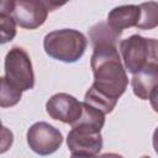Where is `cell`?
Listing matches in <instances>:
<instances>
[{"instance_id":"obj_1","label":"cell","mask_w":158,"mask_h":158,"mask_svg":"<svg viewBox=\"0 0 158 158\" xmlns=\"http://www.w3.org/2000/svg\"><path fill=\"white\" fill-rule=\"evenodd\" d=\"M94 74L93 88L112 100H118L125 93L128 79L116 46H98L94 48L91 60Z\"/></svg>"},{"instance_id":"obj_2","label":"cell","mask_w":158,"mask_h":158,"mask_svg":"<svg viewBox=\"0 0 158 158\" xmlns=\"http://www.w3.org/2000/svg\"><path fill=\"white\" fill-rule=\"evenodd\" d=\"M88 46L85 36L73 28L56 30L44 36L43 48L53 59L74 63L79 60Z\"/></svg>"},{"instance_id":"obj_3","label":"cell","mask_w":158,"mask_h":158,"mask_svg":"<svg viewBox=\"0 0 158 158\" xmlns=\"http://www.w3.org/2000/svg\"><path fill=\"white\" fill-rule=\"evenodd\" d=\"M62 5L63 4L54 1L42 0H4L0 4V11L10 14L16 25L20 27L35 30L44 23L48 11H53Z\"/></svg>"},{"instance_id":"obj_4","label":"cell","mask_w":158,"mask_h":158,"mask_svg":"<svg viewBox=\"0 0 158 158\" xmlns=\"http://www.w3.org/2000/svg\"><path fill=\"white\" fill-rule=\"evenodd\" d=\"M120 52L126 69L132 74L151 64L158 65V41L156 38L132 35L120 42Z\"/></svg>"},{"instance_id":"obj_5","label":"cell","mask_w":158,"mask_h":158,"mask_svg":"<svg viewBox=\"0 0 158 158\" xmlns=\"http://www.w3.org/2000/svg\"><path fill=\"white\" fill-rule=\"evenodd\" d=\"M5 79L21 91L35 85V74L28 53L21 47H12L5 57Z\"/></svg>"},{"instance_id":"obj_6","label":"cell","mask_w":158,"mask_h":158,"mask_svg":"<svg viewBox=\"0 0 158 158\" xmlns=\"http://www.w3.org/2000/svg\"><path fill=\"white\" fill-rule=\"evenodd\" d=\"M27 143L35 153L40 156H48L60 147L63 143V136L58 128L47 122L40 121L28 128Z\"/></svg>"},{"instance_id":"obj_7","label":"cell","mask_w":158,"mask_h":158,"mask_svg":"<svg viewBox=\"0 0 158 158\" xmlns=\"http://www.w3.org/2000/svg\"><path fill=\"white\" fill-rule=\"evenodd\" d=\"M46 111L53 120L73 125L81 116L83 102L67 93H58L46 102Z\"/></svg>"},{"instance_id":"obj_8","label":"cell","mask_w":158,"mask_h":158,"mask_svg":"<svg viewBox=\"0 0 158 158\" xmlns=\"http://www.w3.org/2000/svg\"><path fill=\"white\" fill-rule=\"evenodd\" d=\"M67 144L72 154L96 156L102 148V137L100 133L72 128L67 137Z\"/></svg>"},{"instance_id":"obj_9","label":"cell","mask_w":158,"mask_h":158,"mask_svg":"<svg viewBox=\"0 0 158 158\" xmlns=\"http://www.w3.org/2000/svg\"><path fill=\"white\" fill-rule=\"evenodd\" d=\"M131 85L136 96L141 100H148L153 89L158 85V65L151 64L133 74Z\"/></svg>"},{"instance_id":"obj_10","label":"cell","mask_w":158,"mask_h":158,"mask_svg":"<svg viewBox=\"0 0 158 158\" xmlns=\"http://www.w3.org/2000/svg\"><path fill=\"white\" fill-rule=\"evenodd\" d=\"M141 16L138 5H121L114 7L107 15V23L117 30L122 31L128 27H136Z\"/></svg>"},{"instance_id":"obj_11","label":"cell","mask_w":158,"mask_h":158,"mask_svg":"<svg viewBox=\"0 0 158 158\" xmlns=\"http://www.w3.org/2000/svg\"><path fill=\"white\" fill-rule=\"evenodd\" d=\"M105 123V115L99 111L98 109L88 105L86 102H83V112L80 118L72 125V128L100 133L101 128Z\"/></svg>"},{"instance_id":"obj_12","label":"cell","mask_w":158,"mask_h":158,"mask_svg":"<svg viewBox=\"0 0 158 158\" xmlns=\"http://www.w3.org/2000/svg\"><path fill=\"white\" fill-rule=\"evenodd\" d=\"M121 33L122 31L112 28L107 22H99L89 30V38L94 48L104 44L116 46Z\"/></svg>"},{"instance_id":"obj_13","label":"cell","mask_w":158,"mask_h":158,"mask_svg":"<svg viewBox=\"0 0 158 158\" xmlns=\"http://www.w3.org/2000/svg\"><path fill=\"white\" fill-rule=\"evenodd\" d=\"M84 102H86L88 105L98 109L99 111H101L104 115L110 114L115 106H116V100H112L110 98H107L106 95L99 93L96 89H94L93 86H90V89L85 93L84 96Z\"/></svg>"},{"instance_id":"obj_14","label":"cell","mask_w":158,"mask_h":158,"mask_svg":"<svg viewBox=\"0 0 158 158\" xmlns=\"http://www.w3.org/2000/svg\"><path fill=\"white\" fill-rule=\"evenodd\" d=\"M141 10L139 21L137 28L139 30H152L158 26V2L148 1L138 5Z\"/></svg>"},{"instance_id":"obj_15","label":"cell","mask_w":158,"mask_h":158,"mask_svg":"<svg viewBox=\"0 0 158 158\" xmlns=\"http://www.w3.org/2000/svg\"><path fill=\"white\" fill-rule=\"evenodd\" d=\"M22 96V91L11 85L5 77L1 78V90H0V106L10 107L16 105Z\"/></svg>"},{"instance_id":"obj_16","label":"cell","mask_w":158,"mask_h":158,"mask_svg":"<svg viewBox=\"0 0 158 158\" xmlns=\"http://www.w3.org/2000/svg\"><path fill=\"white\" fill-rule=\"evenodd\" d=\"M0 28H1V43L11 41L16 35V22L10 14L0 11Z\"/></svg>"},{"instance_id":"obj_17","label":"cell","mask_w":158,"mask_h":158,"mask_svg":"<svg viewBox=\"0 0 158 158\" xmlns=\"http://www.w3.org/2000/svg\"><path fill=\"white\" fill-rule=\"evenodd\" d=\"M149 101H151V106L153 107V110L156 112H158V85L153 89V91L149 96Z\"/></svg>"},{"instance_id":"obj_18","label":"cell","mask_w":158,"mask_h":158,"mask_svg":"<svg viewBox=\"0 0 158 158\" xmlns=\"http://www.w3.org/2000/svg\"><path fill=\"white\" fill-rule=\"evenodd\" d=\"M153 148H154L156 153L158 154V127L153 132Z\"/></svg>"},{"instance_id":"obj_19","label":"cell","mask_w":158,"mask_h":158,"mask_svg":"<svg viewBox=\"0 0 158 158\" xmlns=\"http://www.w3.org/2000/svg\"><path fill=\"white\" fill-rule=\"evenodd\" d=\"M99 158H123V157L121 154H117V153H104Z\"/></svg>"},{"instance_id":"obj_20","label":"cell","mask_w":158,"mask_h":158,"mask_svg":"<svg viewBox=\"0 0 158 158\" xmlns=\"http://www.w3.org/2000/svg\"><path fill=\"white\" fill-rule=\"evenodd\" d=\"M70 158H99V157L91 154H72Z\"/></svg>"},{"instance_id":"obj_21","label":"cell","mask_w":158,"mask_h":158,"mask_svg":"<svg viewBox=\"0 0 158 158\" xmlns=\"http://www.w3.org/2000/svg\"><path fill=\"white\" fill-rule=\"evenodd\" d=\"M141 158H151V157H148V156H143V157H141Z\"/></svg>"}]
</instances>
